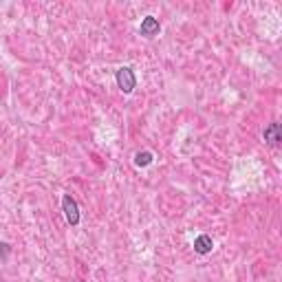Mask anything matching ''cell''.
<instances>
[{
	"label": "cell",
	"mask_w": 282,
	"mask_h": 282,
	"mask_svg": "<svg viewBox=\"0 0 282 282\" xmlns=\"http://www.w3.org/2000/svg\"><path fill=\"white\" fill-rule=\"evenodd\" d=\"M62 210H64L69 225H77V223H79V210H77V203H75V198L70 196V194H64V198H62Z\"/></svg>",
	"instance_id": "obj_1"
},
{
	"label": "cell",
	"mask_w": 282,
	"mask_h": 282,
	"mask_svg": "<svg viewBox=\"0 0 282 282\" xmlns=\"http://www.w3.org/2000/svg\"><path fill=\"white\" fill-rule=\"evenodd\" d=\"M150 161H152V154H150V152H139V154L135 157V163H137V165H148Z\"/></svg>",
	"instance_id": "obj_6"
},
{
	"label": "cell",
	"mask_w": 282,
	"mask_h": 282,
	"mask_svg": "<svg viewBox=\"0 0 282 282\" xmlns=\"http://www.w3.org/2000/svg\"><path fill=\"white\" fill-rule=\"evenodd\" d=\"M159 33V20L152 16L143 18V22H141V35H145V38H152V35Z\"/></svg>",
	"instance_id": "obj_3"
},
{
	"label": "cell",
	"mask_w": 282,
	"mask_h": 282,
	"mask_svg": "<svg viewBox=\"0 0 282 282\" xmlns=\"http://www.w3.org/2000/svg\"><path fill=\"white\" fill-rule=\"evenodd\" d=\"M194 249H196V254H210L212 251V238L207 236V234H201V236L194 240Z\"/></svg>",
	"instance_id": "obj_4"
},
{
	"label": "cell",
	"mask_w": 282,
	"mask_h": 282,
	"mask_svg": "<svg viewBox=\"0 0 282 282\" xmlns=\"http://www.w3.org/2000/svg\"><path fill=\"white\" fill-rule=\"evenodd\" d=\"M264 139L271 141V143H278V141H280V135H278V123H271V126L264 130Z\"/></svg>",
	"instance_id": "obj_5"
},
{
	"label": "cell",
	"mask_w": 282,
	"mask_h": 282,
	"mask_svg": "<svg viewBox=\"0 0 282 282\" xmlns=\"http://www.w3.org/2000/svg\"><path fill=\"white\" fill-rule=\"evenodd\" d=\"M117 84L123 93H130L132 88H135L137 79H135V73H132L130 66H123V69L117 70Z\"/></svg>",
	"instance_id": "obj_2"
}]
</instances>
